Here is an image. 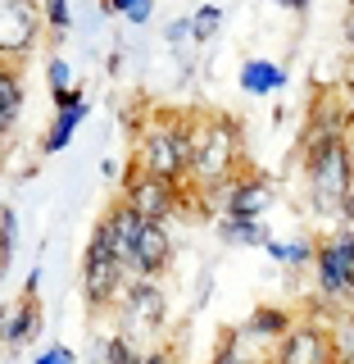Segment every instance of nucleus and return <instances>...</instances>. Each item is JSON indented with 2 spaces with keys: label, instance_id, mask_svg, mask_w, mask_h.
I'll return each instance as SVG.
<instances>
[{
  "label": "nucleus",
  "instance_id": "nucleus-26",
  "mask_svg": "<svg viewBox=\"0 0 354 364\" xmlns=\"http://www.w3.org/2000/svg\"><path fill=\"white\" fill-rule=\"evenodd\" d=\"M32 364H77V350L64 346V341H55V346L37 350V360H32Z\"/></svg>",
  "mask_w": 354,
  "mask_h": 364
},
{
  "label": "nucleus",
  "instance_id": "nucleus-37",
  "mask_svg": "<svg viewBox=\"0 0 354 364\" xmlns=\"http://www.w3.org/2000/svg\"><path fill=\"white\" fill-rule=\"evenodd\" d=\"M350 310H354V305H350Z\"/></svg>",
  "mask_w": 354,
  "mask_h": 364
},
{
  "label": "nucleus",
  "instance_id": "nucleus-15",
  "mask_svg": "<svg viewBox=\"0 0 354 364\" xmlns=\"http://www.w3.org/2000/svg\"><path fill=\"white\" fill-rule=\"evenodd\" d=\"M37 333H41V305H37V296H23L18 310L0 328V341H5V346H23V341H32Z\"/></svg>",
  "mask_w": 354,
  "mask_h": 364
},
{
  "label": "nucleus",
  "instance_id": "nucleus-36",
  "mask_svg": "<svg viewBox=\"0 0 354 364\" xmlns=\"http://www.w3.org/2000/svg\"><path fill=\"white\" fill-rule=\"evenodd\" d=\"M345 9H354V0H345Z\"/></svg>",
  "mask_w": 354,
  "mask_h": 364
},
{
  "label": "nucleus",
  "instance_id": "nucleus-22",
  "mask_svg": "<svg viewBox=\"0 0 354 364\" xmlns=\"http://www.w3.org/2000/svg\"><path fill=\"white\" fill-rule=\"evenodd\" d=\"M14 246H18V214L9 205H0V273L14 259Z\"/></svg>",
  "mask_w": 354,
  "mask_h": 364
},
{
  "label": "nucleus",
  "instance_id": "nucleus-18",
  "mask_svg": "<svg viewBox=\"0 0 354 364\" xmlns=\"http://www.w3.org/2000/svg\"><path fill=\"white\" fill-rule=\"evenodd\" d=\"M219 237L227 246H268L272 242L264 219H227V214L219 219Z\"/></svg>",
  "mask_w": 354,
  "mask_h": 364
},
{
  "label": "nucleus",
  "instance_id": "nucleus-12",
  "mask_svg": "<svg viewBox=\"0 0 354 364\" xmlns=\"http://www.w3.org/2000/svg\"><path fill=\"white\" fill-rule=\"evenodd\" d=\"M136 228H141V214H136L128 200H118V205H109V214L96 223V237H100V242H105L118 259H128V246H132Z\"/></svg>",
  "mask_w": 354,
  "mask_h": 364
},
{
  "label": "nucleus",
  "instance_id": "nucleus-20",
  "mask_svg": "<svg viewBox=\"0 0 354 364\" xmlns=\"http://www.w3.org/2000/svg\"><path fill=\"white\" fill-rule=\"evenodd\" d=\"M277 264H291V269H300V264H314V255H318V242H309V237H291V242H272L264 246Z\"/></svg>",
  "mask_w": 354,
  "mask_h": 364
},
{
  "label": "nucleus",
  "instance_id": "nucleus-19",
  "mask_svg": "<svg viewBox=\"0 0 354 364\" xmlns=\"http://www.w3.org/2000/svg\"><path fill=\"white\" fill-rule=\"evenodd\" d=\"M209 364H268V355H259L255 346H250V337L241 333V328H232L223 341H219V350H214V360Z\"/></svg>",
  "mask_w": 354,
  "mask_h": 364
},
{
  "label": "nucleus",
  "instance_id": "nucleus-6",
  "mask_svg": "<svg viewBox=\"0 0 354 364\" xmlns=\"http://www.w3.org/2000/svg\"><path fill=\"white\" fill-rule=\"evenodd\" d=\"M118 200H128L141 219L168 223L182 205H187V187L173 182V178H159V173H150V168H141V164H132L128 173H123V196Z\"/></svg>",
  "mask_w": 354,
  "mask_h": 364
},
{
  "label": "nucleus",
  "instance_id": "nucleus-7",
  "mask_svg": "<svg viewBox=\"0 0 354 364\" xmlns=\"http://www.w3.org/2000/svg\"><path fill=\"white\" fill-rule=\"evenodd\" d=\"M128 282H132L128 264L91 232V242L82 250V301L91 310H109V305H118V296H123Z\"/></svg>",
  "mask_w": 354,
  "mask_h": 364
},
{
  "label": "nucleus",
  "instance_id": "nucleus-14",
  "mask_svg": "<svg viewBox=\"0 0 354 364\" xmlns=\"http://www.w3.org/2000/svg\"><path fill=\"white\" fill-rule=\"evenodd\" d=\"M291 323H295V318L287 310H277V305H259V310L241 323V333L250 341H268V346H277V341L291 333Z\"/></svg>",
  "mask_w": 354,
  "mask_h": 364
},
{
  "label": "nucleus",
  "instance_id": "nucleus-16",
  "mask_svg": "<svg viewBox=\"0 0 354 364\" xmlns=\"http://www.w3.org/2000/svg\"><path fill=\"white\" fill-rule=\"evenodd\" d=\"M287 87V68L272 60H245L241 64V91L245 96H272Z\"/></svg>",
  "mask_w": 354,
  "mask_h": 364
},
{
  "label": "nucleus",
  "instance_id": "nucleus-25",
  "mask_svg": "<svg viewBox=\"0 0 354 364\" xmlns=\"http://www.w3.org/2000/svg\"><path fill=\"white\" fill-rule=\"evenodd\" d=\"M45 5V23H50L55 37H64L68 28H73V9H68V0H41Z\"/></svg>",
  "mask_w": 354,
  "mask_h": 364
},
{
  "label": "nucleus",
  "instance_id": "nucleus-21",
  "mask_svg": "<svg viewBox=\"0 0 354 364\" xmlns=\"http://www.w3.org/2000/svg\"><path fill=\"white\" fill-rule=\"evenodd\" d=\"M100 9H105V14H123L128 23L145 28L150 14H155V0H100Z\"/></svg>",
  "mask_w": 354,
  "mask_h": 364
},
{
  "label": "nucleus",
  "instance_id": "nucleus-11",
  "mask_svg": "<svg viewBox=\"0 0 354 364\" xmlns=\"http://www.w3.org/2000/svg\"><path fill=\"white\" fill-rule=\"evenodd\" d=\"M123 264H128L132 278H159V273L173 264V237H168V223L141 219V228H136Z\"/></svg>",
  "mask_w": 354,
  "mask_h": 364
},
{
  "label": "nucleus",
  "instance_id": "nucleus-24",
  "mask_svg": "<svg viewBox=\"0 0 354 364\" xmlns=\"http://www.w3.org/2000/svg\"><path fill=\"white\" fill-rule=\"evenodd\" d=\"M45 82H50V91H68L73 87V64H68L64 55H50V60H45Z\"/></svg>",
  "mask_w": 354,
  "mask_h": 364
},
{
  "label": "nucleus",
  "instance_id": "nucleus-32",
  "mask_svg": "<svg viewBox=\"0 0 354 364\" xmlns=\"http://www.w3.org/2000/svg\"><path fill=\"white\" fill-rule=\"evenodd\" d=\"M272 5H287V9H295V14H304V9H309L314 0H272Z\"/></svg>",
  "mask_w": 354,
  "mask_h": 364
},
{
  "label": "nucleus",
  "instance_id": "nucleus-10",
  "mask_svg": "<svg viewBox=\"0 0 354 364\" xmlns=\"http://www.w3.org/2000/svg\"><path fill=\"white\" fill-rule=\"evenodd\" d=\"M219 210V219H264L268 205H272V182L264 173H236L232 182H223L219 191H209L204 196Z\"/></svg>",
  "mask_w": 354,
  "mask_h": 364
},
{
  "label": "nucleus",
  "instance_id": "nucleus-13",
  "mask_svg": "<svg viewBox=\"0 0 354 364\" xmlns=\"http://www.w3.org/2000/svg\"><path fill=\"white\" fill-rule=\"evenodd\" d=\"M28 105V91H23V68L18 60H0V128L14 132Z\"/></svg>",
  "mask_w": 354,
  "mask_h": 364
},
{
  "label": "nucleus",
  "instance_id": "nucleus-4",
  "mask_svg": "<svg viewBox=\"0 0 354 364\" xmlns=\"http://www.w3.org/2000/svg\"><path fill=\"white\" fill-rule=\"evenodd\" d=\"M309 269H314L318 301L350 310L354 305V228H336L332 237H323Z\"/></svg>",
  "mask_w": 354,
  "mask_h": 364
},
{
  "label": "nucleus",
  "instance_id": "nucleus-17",
  "mask_svg": "<svg viewBox=\"0 0 354 364\" xmlns=\"http://www.w3.org/2000/svg\"><path fill=\"white\" fill-rule=\"evenodd\" d=\"M82 119H87V100H77V105H68V109H55L50 132L41 136V151H45V155H60L64 146L73 141V132L82 128Z\"/></svg>",
  "mask_w": 354,
  "mask_h": 364
},
{
  "label": "nucleus",
  "instance_id": "nucleus-3",
  "mask_svg": "<svg viewBox=\"0 0 354 364\" xmlns=\"http://www.w3.org/2000/svg\"><path fill=\"white\" fill-rule=\"evenodd\" d=\"M304 187H309V205L323 219L341 214V205H345L350 187H354V155H350L345 136L304 151Z\"/></svg>",
  "mask_w": 354,
  "mask_h": 364
},
{
  "label": "nucleus",
  "instance_id": "nucleus-30",
  "mask_svg": "<svg viewBox=\"0 0 354 364\" xmlns=\"http://www.w3.org/2000/svg\"><path fill=\"white\" fill-rule=\"evenodd\" d=\"M345 228H354V187H350V196H345V205H341V214H336Z\"/></svg>",
  "mask_w": 354,
  "mask_h": 364
},
{
  "label": "nucleus",
  "instance_id": "nucleus-5",
  "mask_svg": "<svg viewBox=\"0 0 354 364\" xmlns=\"http://www.w3.org/2000/svg\"><path fill=\"white\" fill-rule=\"evenodd\" d=\"M168 328V296L155 278H132L118 296V333L145 346Z\"/></svg>",
  "mask_w": 354,
  "mask_h": 364
},
{
  "label": "nucleus",
  "instance_id": "nucleus-29",
  "mask_svg": "<svg viewBox=\"0 0 354 364\" xmlns=\"http://www.w3.org/2000/svg\"><path fill=\"white\" fill-rule=\"evenodd\" d=\"M341 41H345V50L354 55V9H345V18H341Z\"/></svg>",
  "mask_w": 354,
  "mask_h": 364
},
{
  "label": "nucleus",
  "instance_id": "nucleus-28",
  "mask_svg": "<svg viewBox=\"0 0 354 364\" xmlns=\"http://www.w3.org/2000/svg\"><path fill=\"white\" fill-rule=\"evenodd\" d=\"M187 37H196V28H191V18H173V28H168V41H187Z\"/></svg>",
  "mask_w": 354,
  "mask_h": 364
},
{
  "label": "nucleus",
  "instance_id": "nucleus-8",
  "mask_svg": "<svg viewBox=\"0 0 354 364\" xmlns=\"http://www.w3.org/2000/svg\"><path fill=\"white\" fill-rule=\"evenodd\" d=\"M268 364H336V333L318 318H295L291 333L268 350Z\"/></svg>",
  "mask_w": 354,
  "mask_h": 364
},
{
  "label": "nucleus",
  "instance_id": "nucleus-27",
  "mask_svg": "<svg viewBox=\"0 0 354 364\" xmlns=\"http://www.w3.org/2000/svg\"><path fill=\"white\" fill-rule=\"evenodd\" d=\"M136 364H177V355L168 346H150V350H141V355H136Z\"/></svg>",
  "mask_w": 354,
  "mask_h": 364
},
{
  "label": "nucleus",
  "instance_id": "nucleus-31",
  "mask_svg": "<svg viewBox=\"0 0 354 364\" xmlns=\"http://www.w3.org/2000/svg\"><path fill=\"white\" fill-rule=\"evenodd\" d=\"M37 291H41V264L28 273V282H23V296H37Z\"/></svg>",
  "mask_w": 354,
  "mask_h": 364
},
{
  "label": "nucleus",
  "instance_id": "nucleus-23",
  "mask_svg": "<svg viewBox=\"0 0 354 364\" xmlns=\"http://www.w3.org/2000/svg\"><path fill=\"white\" fill-rule=\"evenodd\" d=\"M191 28H196V41L219 37V28H223V9H219V5H200L196 14H191Z\"/></svg>",
  "mask_w": 354,
  "mask_h": 364
},
{
  "label": "nucleus",
  "instance_id": "nucleus-2",
  "mask_svg": "<svg viewBox=\"0 0 354 364\" xmlns=\"http://www.w3.org/2000/svg\"><path fill=\"white\" fill-rule=\"evenodd\" d=\"M132 164H141V168H150V173L173 178V182L187 187L191 182V114L155 109L150 119L141 123Z\"/></svg>",
  "mask_w": 354,
  "mask_h": 364
},
{
  "label": "nucleus",
  "instance_id": "nucleus-35",
  "mask_svg": "<svg viewBox=\"0 0 354 364\" xmlns=\"http://www.w3.org/2000/svg\"><path fill=\"white\" fill-rule=\"evenodd\" d=\"M5 136H9V132H5V128H0V146H5Z\"/></svg>",
  "mask_w": 354,
  "mask_h": 364
},
{
  "label": "nucleus",
  "instance_id": "nucleus-9",
  "mask_svg": "<svg viewBox=\"0 0 354 364\" xmlns=\"http://www.w3.org/2000/svg\"><path fill=\"white\" fill-rule=\"evenodd\" d=\"M45 32L41 0H0V60H23Z\"/></svg>",
  "mask_w": 354,
  "mask_h": 364
},
{
  "label": "nucleus",
  "instance_id": "nucleus-1",
  "mask_svg": "<svg viewBox=\"0 0 354 364\" xmlns=\"http://www.w3.org/2000/svg\"><path fill=\"white\" fill-rule=\"evenodd\" d=\"M241 168V128L227 114H191V182L187 196H209Z\"/></svg>",
  "mask_w": 354,
  "mask_h": 364
},
{
  "label": "nucleus",
  "instance_id": "nucleus-33",
  "mask_svg": "<svg viewBox=\"0 0 354 364\" xmlns=\"http://www.w3.org/2000/svg\"><path fill=\"white\" fill-rule=\"evenodd\" d=\"M345 109L354 114V77H350V87H345Z\"/></svg>",
  "mask_w": 354,
  "mask_h": 364
},
{
  "label": "nucleus",
  "instance_id": "nucleus-34",
  "mask_svg": "<svg viewBox=\"0 0 354 364\" xmlns=\"http://www.w3.org/2000/svg\"><path fill=\"white\" fill-rule=\"evenodd\" d=\"M336 364H354V350H345V355H336Z\"/></svg>",
  "mask_w": 354,
  "mask_h": 364
}]
</instances>
